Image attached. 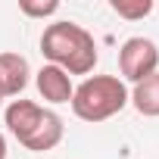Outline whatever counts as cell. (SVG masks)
<instances>
[{"label":"cell","instance_id":"9c48e42d","mask_svg":"<svg viewBox=\"0 0 159 159\" xmlns=\"http://www.w3.org/2000/svg\"><path fill=\"white\" fill-rule=\"evenodd\" d=\"M19 13H25L28 19H47L59 13V0H19Z\"/></svg>","mask_w":159,"mask_h":159},{"label":"cell","instance_id":"30bf717a","mask_svg":"<svg viewBox=\"0 0 159 159\" xmlns=\"http://www.w3.org/2000/svg\"><path fill=\"white\" fill-rule=\"evenodd\" d=\"M0 159H7V137L0 134Z\"/></svg>","mask_w":159,"mask_h":159},{"label":"cell","instance_id":"8992f818","mask_svg":"<svg viewBox=\"0 0 159 159\" xmlns=\"http://www.w3.org/2000/svg\"><path fill=\"white\" fill-rule=\"evenodd\" d=\"M31 66L22 53H0V81H3L7 97H19L28 88Z\"/></svg>","mask_w":159,"mask_h":159},{"label":"cell","instance_id":"6da1fadb","mask_svg":"<svg viewBox=\"0 0 159 159\" xmlns=\"http://www.w3.org/2000/svg\"><path fill=\"white\" fill-rule=\"evenodd\" d=\"M41 53L50 66L72 75H88L97 66V44L94 34L75 22H53L41 34Z\"/></svg>","mask_w":159,"mask_h":159},{"label":"cell","instance_id":"277c9868","mask_svg":"<svg viewBox=\"0 0 159 159\" xmlns=\"http://www.w3.org/2000/svg\"><path fill=\"white\" fill-rule=\"evenodd\" d=\"M119 72L125 81H143L153 72H159V47L150 38H128L119 47Z\"/></svg>","mask_w":159,"mask_h":159},{"label":"cell","instance_id":"ba28073f","mask_svg":"<svg viewBox=\"0 0 159 159\" xmlns=\"http://www.w3.org/2000/svg\"><path fill=\"white\" fill-rule=\"evenodd\" d=\"M109 7H112L116 16L137 22V19H147L153 13V0H109Z\"/></svg>","mask_w":159,"mask_h":159},{"label":"cell","instance_id":"52a82bcc","mask_svg":"<svg viewBox=\"0 0 159 159\" xmlns=\"http://www.w3.org/2000/svg\"><path fill=\"white\" fill-rule=\"evenodd\" d=\"M128 103H134L140 116H150V119L159 116V72H153L150 78L134 84V91L128 94Z\"/></svg>","mask_w":159,"mask_h":159},{"label":"cell","instance_id":"3957f363","mask_svg":"<svg viewBox=\"0 0 159 159\" xmlns=\"http://www.w3.org/2000/svg\"><path fill=\"white\" fill-rule=\"evenodd\" d=\"M128 106V88L119 75L84 78L72 94V112L81 122H106Z\"/></svg>","mask_w":159,"mask_h":159},{"label":"cell","instance_id":"7a4b0ae2","mask_svg":"<svg viewBox=\"0 0 159 159\" xmlns=\"http://www.w3.org/2000/svg\"><path fill=\"white\" fill-rule=\"evenodd\" d=\"M3 122H7L10 134L31 153L53 150L66 134L62 119L53 109H44V106H38L31 100H13L7 106V112H3Z\"/></svg>","mask_w":159,"mask_h":159},{"label":"cell","instance_id":"8fae6325","mask_svg":"<svg viewBox=\"0 0 159 159\" xmlns=\"http://www.w3.org/2000/svg\"><path fill=\"white\" fill-rule=\"evenodd\" d=\"M7 100V91H3V81H0V103H3Z\"/></svg>","mask_w":159,"mask_h":159},{"label":"cell","instance_id":"5b68a950","mask_svg":"<svg viewBox=\"0 0 159 159\" xmlns=\"http://www.w3.org/2000/svg\"><path fill=\"white\" fill-rule=\"evenodd\" d=\"M34 84H38V94L47 103H72V94H75L72 78L62 69H56V66H50V62L41 66L38 75H34Z\"/></svg>","mask_w":159,"mask_h":159}]
</instances>
